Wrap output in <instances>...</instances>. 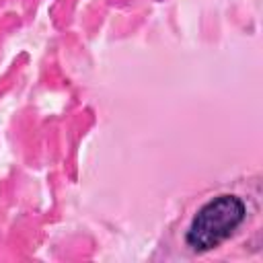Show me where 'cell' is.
I'll use <instances>...</instances> for the list:
<instances>
[{
    "mask_svg": "<svg viewBox=\"0 0 263 263\" xmlns=\"http://www.w3.org/2000/svg\"><path fill=\"white\" fill-rule=\"evenodd\" d=\"M247 203L232 193L208 199L191 218L185 230V245L193 253H208L226 242L245 222Z\"/></svg>",
    "mask_w": 263,
    "mask_h": 263,
    "instance_id": "obj_1",
    "label": "cell"
}]
</instances>
